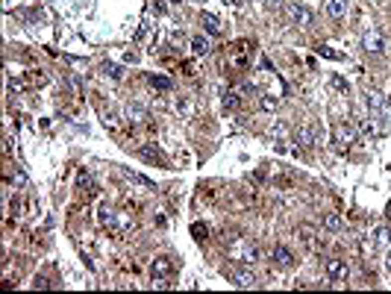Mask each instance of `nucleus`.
Wrapping results in <instances>:
<instances>
[{"label":"nucleus","instance_id":"1","mask_svg":"<svg viewBox=\"0 0 391 294\" xmlns=\"http://www.w3.org/2000/svg\"><path fill=\"white\" fill-rule=\"evenodd\" d=\"M353 141H356L353 127H347V124H335L332 127V144H335V150H347Z\"/></svg>","mask_w":391,"mask_h":294},{"label":"nucleus","instance_id":"2","mask_svg":"<svg viewBox=\"0 0 391 294\" xmlns=\"http://www.w3.org/2000/svg\"><path fill=\"white\" fill-rule=\"evenodd\" d=\"M235 259L244 262V265H253V262L262 259V250L253 244V241H238V250H235Z\"/></svg>","mask_w":391,"mask_h":294},{"label":"nucleus","instance_id":"3","mask_svg":"<svg viewBox=\"0 0 391 294\" xmlns=\"http://www.w3.org/2000/svg\"><path fill=\"white\" fill-rule=\"evenodd\" d=\"M229 280H232L238 289H253V286H256V277H253V271H250V265H247V268H232V271H229Z\"/></svg>","mask_w":391,"mask_h":294},{"label":"nucleus","instance_id":"4","mask_svg":"<svg viewBox=\"0 0 391 294\" xmlns=\"http://www.w3.org/2000/svg\"><path fill=\"white\" fill-rule=\"evenodd\" d=\"M362 47H365L368 53H383V50H386V38L377 33V30H368V33L362 35Z\"/></svg>","mask_w":391,"mask_h":294},{"label":"nucleus","instance_id":"5","mask_svg":"<svg viewBox=\"0 0 391 294\" xmlns=\"http://www.w3.org/2000/svg\"><path fill=\"white\" fill-rule=\"evenodd\" d=\"M365 106H368L371 112H383L389 103H386V95H383L380 89H368V92H365Z\"/></svg>","mask_w":391,"mask_h":294},{"label":"nucleus","instance_id":"6","mask_svg":"<svg viewBox=\"0 0 391 294\" xmlns=\"http://www.w3.org/2000/svg\"><path fill=\"white\" fill-rule=\"evenodd\" d=\"M326 274H329V280H344L347 277V262L338 259V256L326 259Z\"/></svg>","mask_w":391,"mask_h":294},{"label":"nucleus","instance_id":"7","mask_svg":"<svg viewBox=\"0 0 391 294\" xmlns=\"http://www.w3.org/2000/svg\"><path fill=\"white\" fill-rule=\"evenodd\" d=\"M150 274H153V277H171V274H174V262L168 259V256L153 259V265H150Z\"/></svg>","mask_w":391,"mask_h":294},{"label":"nucleus","instance_id":"8","mask_svg":"<svg viewBox=\"0 0 391 294\" xmlns=\"http://www.w3.org/2000/svg\"><path fill=\"white\" fill-rule=\"evenodd\" d=\"M294 138H297V144H303V147H312V144L318 141V132H315V127H297Z\"/></svg>","mask_w":391,"mask_h":294},{"label":"nucleus","instance_id":"9","mask_svg":"<svg viewBox=\"0 0 391 294\" xmlns=\"http://www.w3.org/2000/svg\"><path fill=\"white\" fill-rule=\"evenodd\" d=\"M124 115H127V121H130V124H141V121L147 118V112H144V109H141L138 103H127Z\"/></svg>","mask_w":391,"mask_h":294},{"label":"nucleus","instance_id":"10","mask_svg":"<svg viewBox=\"0 0 391 294\" xmlns=\"http://www.w3.org/2000/svg\"><path fill=\"white\" fill-rule=\"evenodd\" d=\"M292 18L300 27H309V24H312V12H309L306 6H292Z\"/></svg>","mask_w":391,"mask_h":294},{"label":"nucleus","instance_id":"11","mask_svg":"<svg viewBox=\"0 0 391 294\" xmlns=\"http://www.w3.org/2000/svg\"><path fill=\"white\" fill-rule=\"evenodd\" d=\"M192 50H195L197 56H206V53L212 50V41L203 38V35H195V38H192Z\"/></svg>","mask_w":391,"mask_h":294},{"label":"nucleus","instance_id":"12","mask_svg":"<svg viewBox=\"0 0 391 294\" xmlns=\"http://www.w3.org/2000/svg\"><path fill=\"white\" fill-rule=\"evenodd\" d=\"M326 12H329L332 18H344V15H347V0H329V3H326Z\"/></svg>","mask_w":391,"mask_h":294},{"label":"nucleus","instance_id":"13","mask_svg":"<svg viewBox=\"0 0 391 294\" xmlns=\"http://www.w3.org/2000/svg\"><path fill=\"white\" fill-rule=\"evenodd\" d=\"M274 262H277V265H292V262H294L292 250L283 247V244H277V247H274Z\"/></svg>","mask_w":391,"mask_h":294},{"label":"nucleus","instance_id":"14","mask_svg":"<svg viewBox=\"0 0 391 294\" xmlns=\"http://www.w3.org/2000/svg\"><path fill=\"white\" fill-rule=\"evenodd\" d=\"M324 227L329 229V232H338V229L344 227V221H341V215H335V212H329L324 218Z\"/></svg>","mask_w":391,"mask_h":294},{"label":"nucleus","instance_id":"15","mask_svg":"<svg viewBox=\"0 0 391 294\" xmlns=\"http://www.w3.org/2000/svg\"><path fill=\"white\" fill-rule=\"evenodd\" d=\"M115 218H118V212L112 209V206H100V224H115Z\"/></svg>","mask_w":391,"mask_h":294},{"label":"nucleus","instance_id":"16","mask_svg":"<svg viewBox=\"0 0 391 294\" xmlns=\"http://www.w3.org/2000/svg\"><path fill=\"white\" fill-rule=\"evenodd\" d=\"M203 24H206V30H209L212 35L221 33V24H218V18H215V15H209V12H206V15H203Z\"/></svg>","mask_w":391,"mask_h":294},{"label":"nucleus","instance_id":"17","mask_svg":"<svg viewBox=\"0 0 391 294\" xmlns=\"http://www.w3.org/2000/svg\"><path fill=\"white\" fill-rule=\"evenodd\" d=\"M150 86H153V89H162V92H168L174 83H171L168 77H150Z\"/></svg>","mask_w":391,"mask_h":294},{"label":"nucleus","instance_id":"18","mask_svg":"<svg viewBox=\"0 0 391 294\" xmlns=\"http://www.w3.org/2000/svg\"><path fill=\"white\" fill-rule=\"evenodd\" d=\"M300 235H303V241H306L309 247H318V238H315V232L309 227H300Z\"/></svg>","mask_w":391,"mask_h":294},{"label":"nucleus","instance_id":"19","mask_svg":"<svg viewBox=\"0 0 391 294\" xmlns=\"http://www.w3.org/2000/svg\"><path fill=\"white\" fill-rule=\"evenodd\" d=\"M238 103H241V98H238L235 92H229V95H224V106H227V109H238Z\"/></svg>","mask_w":391,"mask_h":294},{"label":"nucleus","instance_id":"20","mask_svg":"<svg viewBox=\"0 0 391 294\" xmlns=\"http://www.w3.org/2000/svg\"><path fill=\"white\" fill-rule=\"evenodd\" d=\"M362 130L368 132V135H377V132H380V127H377L374 121H368V118H365V121H362Z\"/></svg>","mask_w":391,"mask_h":294},{"label":"nucleus","instance_id":"21","mask_svg":"<svg viewBox=\"0 0 391 294\" xmlns=\"http://www.w3.org/2000/svg\"><path fill=\"white\" fill-rule=\"evenodd\" d=\"M103 124H106L109 130H115V127H118V121H115V115H112V112H103Z\"/></svg>","mask_w":391,"mask_h":294},{"label":"nucleus","instance_id":"22","mask_svg":"<svg viewBox=\"0 0 391 294\" xmlns=\"http://www.w3.org/2000/svg\"><path fill=\"white\" fill-rule=\"evenodd\" d=\"M277 103H280V100L271 98V95H265V98H262V106H265V109H277Z\"/></svg>","mask_w":391,"mask_h":294},{"label":"nucleus","instance_id":"23","mask_svg":"<svg viewBox=\"0 0 391 294\" xmlns=\"http://www.w3.org/2000/svg\"><path fill=\"white\" fill-rule=\"evenodd\" d=\"M192 232H195V238H206V227H200V224H195Z\"/></svg>","mask_w":391,"mask_h":294},{"label":"nucleus","instance_id":"24","mask_svg":"<svg viewBox=\"0 0 391 294\" xmlns=\"http://www.w3.org/2000/svg\"><path fill=\"white\" fill-rule=\"evenodd\" d=\"M106 74H112L115 80H121V68L118 65H106Z\"/></svg>","mask_w":391,"mask_h":294},{"label":"nucleus","instance_id":"25","mask_svg":"<svg viewBox=\"0 0 391 294\" xmlns=\"http://www.w3.org/2000/svg\"><path fill=\"white\" fill-rule=\"evenodd\" d=\"M80 186H83V189H92V177H89V174H83V177H80Z\"/></svg>","mask_w":391,"mask_h":294},{"label":"nucleus","instance_id":"26","mask_svg":"<svg viewBox=\"0 0 391 294\" xmlns=\"http://www.w3.org/2000/svg\"><path fill=\"white\" fill-rule=\"evenodd\" d=\"M35 289H50V280H44V277H38V280H35Z\"/></svg>","mask_w":391,"mask_h":294},{"label":"nucleus","instance_id":"27","mask_svg":"<svg viewBox=\"0 0 391 294\" xmlns=\"http://www.w3.org/2000/svg\"><path fill=\"white\" fill-rule=\"evenodd\" d=\"M283 0H265V6H280Z\"/></svg>","mask_w":391,"mask_h":294},{"label":"nucleus","instance_id":"28","mask_svg":"<svg viewBox=\"0 0 391 294\" xmlns=\"http://www.w3.org/2000/svg\"><path fill=\"white\" fill-rule=\"evenodd\" d=\"M389 268H391V259H389Z\"/></svg>","mask_w":391,"mask_h":294}]
</instances>
